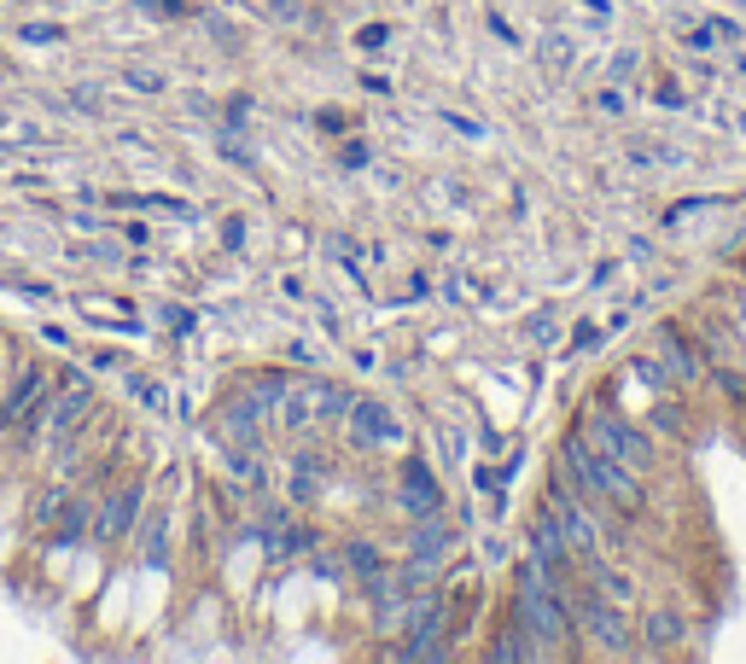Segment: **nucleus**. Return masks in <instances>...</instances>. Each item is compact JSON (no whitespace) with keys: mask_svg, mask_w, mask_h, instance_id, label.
Here are the masks:
<instances>
[{"mask_svg":"<svg viewBox=\"0 0 746 664\" xmlns=\"http://www.w3.org/2000/svg\"><path fill=\"white\" fill-rule=\"evenodd\" d=\"M560 467H566V479L577 484V495L595 507H618V513H641L648 507V484H641V472L612 461V454H600L584 431H572L566 449H560Z\"/></svg>","mask_w":746,"mask_h":664,"instance_id":"f257e3e1","label":"nucleus"},{"mask_svg":"<svg viewBox=\"0 0 746 664\" xmlns=\"http://www.w3.org/2000/svg\"><path fill=\"white\" fill-rule=\"evenodd\" d=\"M513 618L525 624V635L536 641V653L554 658V653H566L572 647V600H566V583L560 577H548L536 559H525L520 566V589H513Z\"/></svg>","mask_w":746,"mask_h":664,"instance_id":"f03ea898","label":"nucleus"},{"mask_svg":"<svg viewBox=\"0 0 746 664\" xmlns=\"http://www.w3.org/2000/svg\"><path fill=\"white\" fill-rule=\"evenodd\" d=\"M566 600H572V624H577V635H589V647L595 653H607V658H630L636 653V630H630V618H625V607L618 600H607L595 583H566Z\"/></svg>","mask_w":746,"mask_h":664,"instance_id":"7ed1b4c3","label":"nucleus"},{"mask_svg":"<svg viewBox=\"0 0 746 664\" xmlns=\"http://www.w3.org/2000/svg\"><path fill=\"white\" fill-rule=\"evenodd\" d=\"M543 513L554 518L560 531H566V543H572V554H577V566H584V559H595L600 548V525H595V513L584 507V495H577V484L572 479H554L548 484V502H543Z\"/></svg>","mask_w":746,"mask_h":664,"instance_id":"20e7f679","label":"nucleus"},{"mask_svg":"<svg viewBox=\"0 0 746 664\" xmlns=\"http://www.w3.org/2000/svg\"><path fill=\"white\" fill-rule=\"evenodd\" d=\"M584 438H589L600 454H612V461H625V467H636V472L653 467L648 431H636L630 420H618V414H607V408H595L589 420H584Z\"/></svg>","mask_w":746,"mask_h":664,"instance_id":"39448f33","label":"nucleus"},{"mask_svg":"<svg viewBox=\"0 0 746 664\" xmlns=\"http://www.w3.org/2000/svg\"><path fill=\"white\" fill-rule=\"evenodd\" d=\"M268 420H275V408H268L257 390H227V403L216 408V431H222V443H239V449H263V431Z\"/></svg>","mask_w":746,"mask_h":664,"instance_id":"423d86ee","label":"nucleus"},{"mask_svg":"<svg viewBox=\"0 0 746 664\" xmlns=\"http://www.w3.org/2000/svg\"><path fill=\"white\" fill-rule=\"evenodd\" d=\"M140 507H147V484H140V479H122V484H111L106 495H99L94 536H99V543H122V536L135 531Z\"/></svg>","mask_w":746,"mask_h":664,"instance_id":"0eeeda50","label":"nucleus"},{"mask_svg":"<svg viewBox=\"0 0 746 664\" xmlns=\"http://www.w3.org/2000/svg\"><path fill=\"white\" fill-rule=\"evenodd\" d=\"M350 438H356V449H403V420L391 414V403L356 397L350 403Z\"/></svg>","mask_w":746,"mask_h":664,"instance_id":"6e6552de","label":"nucleus"},{"mask_svg":"<svg viewBox=\"0 0 746 664\" xmlns=\"http://www.w3.org/2000/svg\"><path fill=\"white\" fill-rule=\"evenodd\" d=\"M525 543H531V559H536V566H543L548 577H560V583H572V566H577V554H572L566 531H560L548 513H536V518H531Z\"/></svg>","mask_w":746,"mask_h":664,"instance_id":"1a4fd4ad","label":"nucleus"},{"mask_svg":"<svg viewBox=\"0 0 746 664\" xmlns=\"http://www.w3.org/2000/svg\"><path fill=\"white\" fill-rule=\"evenodd\" d=\"M449 543H455L449 518H444V513H426V518H420V531L408 536V566L420 571V577H431V571H438V559L449 554Z\"/></svg>","mask_w":746,"mask_h":664,"instance_id":"9d476101","label":"nucleus"},{"mask_svg":"<svg viewBox=\"0 0 746 664\" xmlns=\"http://www.w3.org/2000/svg\"><path fill=\"white\" fill-rule=\"evenodd\" d=\"M403 513H414V518H426V513H444V490H438V479H431V467L426 461H403Z\"/></svg>","mask_w":746,"mask_h":664,"instance_id":"9b49d317","label":"nucleus"},{"mask_svg":"<svg viewBox=\"0 0 746 664\" xmlns=\"http://www.w3.org/2000/svg\"><path fill=\"white\" fill-rule=\"evenodd\" d=\"M47 390H53L47 367H24V373H18V379H12V390H7V397H0V431L24 420V414H30L41 397H47Z\"/></svg>","mask_w":746,"mask_h":664,"instance_id":"f8f14e48","label":"nucleus"},{"mask_svg":"<svg viewBox=\"0 0 746 664\" xmlns=\"http://www.w3.org/2000/svg\"><path fill=\"white\" fill-rule=\"evenodd\" d=\"M135 536H140V559L147 566H170V507H140Z\"/></svg>","mask_w":746,"mask_h":664,"instance_id":"ddd939ff","label":"nucleus"},{"mask_svg":"<svg viewBox=\"0 0 746 664\" xmlns=\"http://www.w3.org/2000/svg\"><path fill=\"white\" fill-rule=\"evenodd\" d=\"M490 658H495V664H525V658H543V653H536V641L525 635V624H520V618H513V612H508V624H502V635H495V641H490Z\"/></svg>","mask_w":746,"mask_h":664,"instance_id":"4468645a","label":"nucleus"},{"mask_svg":"<svg viewBox=\"0 0 746 664\" xmlns=\"http://www.w3.org/2000/svg\"><path fill=\"white\" fill-rule=\"evenodd\" d=\"M350 390L344 385H333V379H316V420L321 426H339V420H350Z\"/></svg>","mask_w":746,"mask_h":664,"instance_id":"2eb2a0df","label":"nucleus"},{"mask_svg":"<svg viewBox=\"0 0 746 664\" xmlns=\"http://www.w3.org/2000/svg\"><path fill=\"white\" fill-rule=\"evenodd\" d=\"M641 635H648V653H671L682 641V618L676 612H653L648 624H641Z\"/></svg>","mask_w":746,"mask_h":664,"instance_id":"dca6fc26","label":"nucleus"},{"mask_svg":"<svg viewBox=\"0 0 746 664\" xmlns=\"http://www.w3.org/2000/svg\"><path fill=\"white\" fill-rule=\"evenodd\" d=\"M239 385H245V390H257V397H263L268 408H280V397H286V385H292V379H286V373H275V367H257V373H245Z\"/></svg>","mask_w":746,"mask_h":664,"instance_id":"f3484780","label":"nucleus"},{"mask_svg":"<svg viewBox=\"0 0 746 664\" xmlns=\"http://www.w3.org/2000/svg\"><path fill=\"white\" fill-rule=\"evenodd\" d=\"M659 339H665V350H671V373H676V379H694V373H700V356H694V344L689 339H682V332H659Z\"/></svg>","mask_w":746,"mask_h":664,"instance_id":"a211bd4d","label":"nucleus"},{"mask_svg":"<svg viewBox=\"0 0 746 664\" xmlns=\"http://www.w3.org/2000/svg\"><path fill=\"white\" fill-rule=\"evenodd\" d=\"M344 559H350V571H356L362 583L385 571V554H380V548H367V543H344Z\"/></svg>","mask_w":746,"mask_h":664,"instance_id":"6ab92c4d","label":"nucleus"},{"mask_svg":"<svg viewBox=\"0 0 746 664\" xmlns=\"http://www.w3.org/2000/svg\"><path fill=\"white\" fill-rule=\"evenodd\" d=\"M65 502H71V490H65V484L41 490V502L30 507V518H35V525H53V518H58V513H65Z\"/></svg>","mask_w":746,"mask_h":664,"instance_id":"aec40b11","label":"nucleus"},{"mask_svg":"<svg viewBox=\"0 0 746 664\" xmlns=\"http://www.w3.org/2000/svg\"><path fill=\"white\" fill-rule=\"evenodd\" d=\"M129 397L140 408H163V385L152 379V373H129Z\"/></svg>","mask_w":746,"mask_h":664,"instance_id":"412c9836","label":"nucleus"},{"mask_svg":"<svg viewBox=\"0 0 746 664\" xmlns=\"http://www.w3.org/2000/svg\"><path fill=\"white\" fill-rule=\"evenodd\" d=\"M135 204H140V211H170V216H186V222H193V204H186V199H170V193H140Z\"/></svg>","mask_w":746,"mask_h":664,"instance_id":"4be33fe9","label":"nucleus"},{"mask_svg":"<svg viewBox=\"0 0 746 664\" xmlns=\"http://www.w3.org/2000/svg\"><path fill=\"white\" fill-rule=\"evenodd\" d=\"M122 82H129L135 94H163V76H158V71H129Z\"/></svg>","mask_w":746,"mask_h":664,"instance_id":"5701e85b","label":"nucleus"},{"mask_svg":"<svg viewBox=\"0 0 746 664\" xmlns=\"http://www.w3.org/2000/svg\"><path fill=\"white\" fill-rule=\"evenodd\" d=\"M222 245H227V251H239V245H245V216H227L222 222Z\"/></svg>","mask_w":746,"mask_h":664,"instance_id":"b1692460","label":"nucleus"},{"mask_svg":"<svg viewBox=\"0 0 746 664\" xmlns=\"http://www.w3.org/2000/svg\"><path fill=\"white\" fill-rule=\"evenodd\" d=\"M163 321H170V332H193V326H199L193 309H163Z\"/></svg>","mask_w":746,"mask_h":664,"instance_id":"393cba45","label":"nucleus"},{"mask_svg":"<svg viewBox=\"0 0 746 664\" xmlns=\"http://www.w3.org/2000/svg\"><path fill=\"white\" fill-rule=\"evenodd\" d=\"M18 35H24V41H65V30H58V24H24Z\"/></svg>","mask_w":746,"mask_h":664,"instance_id":"a878e982","label":"nucleus"},{"mask_svg":"<svg viewBox=\"0 0 746 664\" xmlns=\"http://www.w3.org/2000/svg\"><path fill=\"white\" fill-rule=\"evenodd\" d=\"M385 35H391L385 24H367V30H356V47H367V53H373V47H385Z\"/></svg>","mask_w":746,"mask_h":664,"instance_id":"bb28decb","label":"nucleus"},{"mask_svg":"<svg viewBox=\"0 0 746 664\" xmlns=\"http://www.w3.org/2000/svg\"><path fill=\"white\" fill-rule=\"evenodd\" d=\"M444 122H449V129L455 135H472V140H479L484 129H479V122H472V117H461V111H444Z\"/></svg>","mask_w":746,"mask_h":664,"instance_id":"cd10ccee","label":"nucleus"},{"mask_svg":"<svg viewBox=\"0 0 746 664\" xmlns=\"http://www.w3.org/2000/svg\"><path fill=\"white\" fill-rule=\"evenodd\" d=\"M444 461H455V467L467 461V449H461V431H444Z\"/></svg>","mask_w":746,"mask_h":664,"instance_id":"c85d7f7f","label":"nucleus"},{"mask_svg":"<svg viewBox=\"0 0 746 664\" xmlns=\"http://www.w3.org/2000/svg\"><path fill=\"white\" fill-rule=\"evenodd\" d=\"M316 122H321V129H327V135H344V129H350V117H344V111H321Z\"/></svg>","mask_w":746,"mask_h":664,"instance_id":"c756f323","label":"nucleus"},{"mask_svg":"<svg viewBox=\"0 0 746 664\" xmlns=\"http://www.w3.org/2000/svg\"><path fill=\"white\" fill-rule=\"evenodd\" d=\"M706 30H712V35H723V41H740V24H735V18H712Z\"/></svg>","mask_w":746,"mask_h":664,"instance_id":"7c9ffc66","label":"nucleus"},{"mask_svg":"<svg viewBox=\"0 0 746 664\" xmlns=\"http://www.w3.org/2000/svg\"><path fill=\"white\" fill-rule=\"evenodd\" d=\"M630 71H636V53H618L612 58V82H630Z\"/></svg>","mask_w":746,"mask_h":664,"instance_id":"2f4dec72","label":"nucleus"},{"mask_svg":"<svg viewBox=\"0 0 746 664\" xmlns=\"http://www.w3.org/2000/svg\"><path fill=\"white\" fill-rule=\"evenodd\" d=\"M589 344H600V326H577L572 332V350H589Z\"/></svg>","mask_w":746,"mask_h":664,"instance_id":"473e14b6","label":"nucleus"},{"mask_svg":"<svg viewBox=\"0 0 746 664\" xmlns=\"http://www.w3.org/2000/svg\"><path fill=\"white\" fill-rule=\"evenodd\" d=\"M362 163H367V147H356V140H350V147H344V170H362Z\"/></svg>","mask_w":746,"mask_h":664,"instance_id":"72a5a7b5","label":"nucleus"},{"mask_svg":"<svg viewBox=\"0 0 746 664\" xmlns=\"http://www.w3.org/2000/svg\"><path fill=\"white\" fill-rule=\"evenodd\" d=\"M735 326L746 332V298H740V309H735Z\"/></svg>","mask_w":746,"mask_h":664,"instance_id":"f704fd0d","label":"nucleus"},{"mask_svg":"<svg viewBox=\"0 0 746 664\" xmlns=\"http://www.w3.org/2000/svg\"><path fill=\"white\" fill-rule=\"evenodd\" d=\"M740 414H746V390H740Z\"/></svg>","mask_w":746,"mask_h":664,"instance_id":"c9c22d12","label":"nucleus"}]
</instances>
